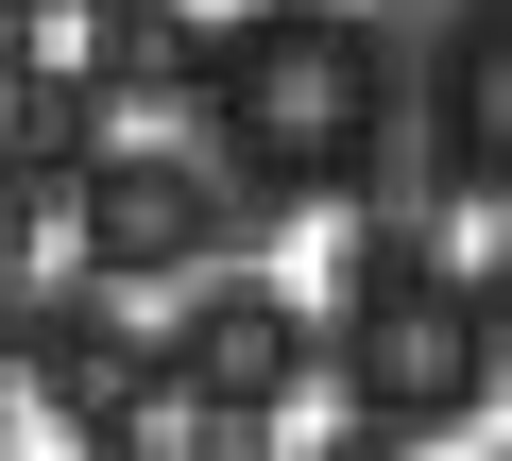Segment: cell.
I'll list each match as a JSON object with an SVG mask.
<instances>
[{"label": "cell", "mask_w": 512, "mask_h": 461, "mask_svg": "<svg viewBox=\"0 0 512 461\" xmlns=\"http://www.w3.org/2000/svg\"><path fill=\"white\" fill-rule=\"evenodd\" d=\"M35 240H52V188H35V171H0V291L35 274Z\"/></svg>", "instance_id": "cell-8"}, {"label": "cell", "mask_w": 512, "mask_h": 461, "mask_svg": "<svg viewBox=\"0 0 512 461\" xmlns=\"http://www.w3.org/2000/svg\"><path fill=\"white\" fill-rule=\"evenodd\" d=\"M308 461H410V444H393V427H325Z\"/></svg>", "instance_id": "cell-9"}, {"label": "cell", "mask_w": 512, "mask_h": 461, "mask_svg": "<svg viewBox=\"0 0 512 461\" xmlns=\"http://www.w3.org/2000/svg\"><path fill=\"white\" fill-rule=\"evenodd\" d=\"M69 205V257H86V291H171V274H222L239 240H274V188H239L205 137H137V120H103L86 137V171L52 188Z\"/></svg>", "instance_id": "cell-3"}, {"label": "cell", "mask_w": 512, "mask_h": 461, "mask_svg": "<svg viewBox=\"0 0 512 461\" xmlns=\"http://www.w3.org/2000/svg\"><path fill=\"white\" fill-rule=\"evenodd\" d=\"M86 461H205V444H86Z\"/></svg>", "instance_id": "cell-10"}, {"label": "cell", "mask_w": 512, "mask_h": 461, "mask_svg": "<svg viewBox=\"0 0 512 461\" xmlns=\"http://www.w3.org/2000/svg\"><path fill=\"white\" fill-rule=\"evenodd\" d=\"M154 393H171L188 444H205V427H274V410L308 393V308H291V291H256V274L188 291L171 342H154Z\"/></svg>", "instance_id": "cell-4"}, {"label": "cell", "mask_w": 512, "mask_h": 461, "mask_svg": "<svg viewBox=\"0 0 512 461\" xmlns=\"http://www.w3.org/2000/svg\"><path fill=\"white\" fill-rule=\"evenodd\" d=\"M308 376H342L359 427L393 444H444L495 410V291H478V240L461 205H359L342 222V308L308 325Z\"/></svg>", "instance_id": "cell-2"}, {"label": "cell", "mask_w": 512, "mask_h": 461, "mask_svg": "<svg viewBox=\"0 0 512 461\" xmlns=\"http://www.w3.org/2000/svg\"><path fill=\"white\" fill-rule=\"evenodd\" d=\"M0 461H35V444H18V427H0Z\"/></svg>", "instance_id": "cell-11"}, {"label": "cell", "mask_w": 512, "mask_h": 461, "mask_svg": "<svg viewBox=\"0 0 512 461\" xmlns=\"http://www.w3.org/2000/svg\"><path fill=\"white\" fill-rule=\"evenodd\" d=\"M0 393H35V410H69V427H154V410H171V393H154V342H137L103 291H52V274L0 291Z\"/></svg>", "instance_id": "cell-5"}, {"label": "cell", "mask_w": 512, "mask_h": 461, "mask_svg": "<svg viewBox=\"0 0 512 461\" xmlns=\"http://www.w3.org/2000/svg\"><path fill=\"white\" fill-rule=\"evenodd\" d=\"M69 52H86V103L103 120H171L188 69H205V0H86Z\"/></svg>", "instance_id": "cell-6"}, {"label": "cell", "mask_w": 512, "mask_h": 461, "mask_svg": "<svg viewBox=\"0 0 512 461\" xmlns=\"http://www.w3.org/2000/svg\"><path fill=\"white\" fill-rule=\"evenodd\" d=\"M188 103H205V154L239 188L342 205V188H376V154L410 120V69H393V35L359 0H239V18H205Z\"/></svg>", "instance_id": "cell-1"}, {"label": "cell", "mask_w": 512, "mask_h": 461, "mask_svg": "<svg viewBox=\"0 0 512 461\" xmlns=\"http://www.w3.org/2000/svg\"><path fill=\"white\" fill-rule=\"evenodd\" d=\"M427 188H444V205L495 188V0L444 18V69H427Z\"/></svg>", "instance_id": "cell-7"}]
</instances>
